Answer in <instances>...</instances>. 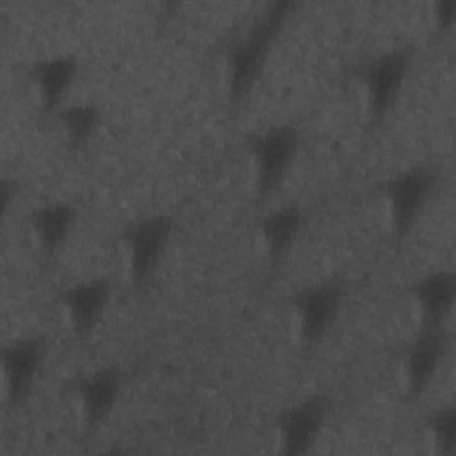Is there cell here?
<instances>
[{"mask_svg":"<svg viewBox=\"0 0 456 456\" xmlns=\"http://www.w3.org/2000/svg\"><path fill=\"white\" fill-rule=\"evenodd\" d=\"M297 7L292 0L267 4L226 46L224 86L233 105H240L258 84L269 55Z\"/></svg>","mask_w":456,"mask_h":456,"instance_id":"cell-1","label":"cell"},{"mask_svg":"<svg viewBox=\"0 0 456 456\" xmlns=\"http://www.w3.org/2000/svg\"><path fill=\"white\" fill-rule=\"evenodd\" d=\"M415 50L408 45L392 46L363 59L354 68L365 112L372 126H379L394 110L413 66Z\"/></svg>","mask_w":456,"mask_h":456,"instance_id":"cell-2","label":"cell"},{"mask_svg":"<svg viewBox=\"0 0 456 456\" xmlns=\"http://www.w3.org/2000/svg\"><path fill=\"white\" fill-rule=\"evenodd\" d=\"M436 183L438 171L426 162L401 167L379 183L387 223L395 240L404 239L419 223Z\"/></svg>","mask_w":456,"mask_h":456,"instance_id":"cell-3","label":"cell"},{"mask_svg":"<svg viewBox=\"0 0 456 456\" xmlns=\"http://www.w3.org/2000/svg\"><path fill=\"white\" fill-rule=\"evenodd\" d=\"M347 296L342 276H330L296 290L289 301L292 333L299 347L314 349L333 330Z\"/></svg>","mask_w":456,"mask_h":456,"instance_id":"cell-4","label":"cell"},{"mask_svg":"<svg viewBox=\"0 0 456 456\" xmlns=\"http://www.w3.org/2000/svg\"><path fill=\"white\" fill-rule=\"evenodd\" d=\"M253 189L256 198L273 196L287 180L301 148V130L294 123H273L248 135Z\"/></svg>","mask_w":456,"mask_h":456,"instance_id":"cell-5","label":"cell"},{"mask_svg":"<svg viewBox=\"0 0 456 456\" xmlns=\"http://www.w3.org/2000/svg\"><path fill=\"white\" fill-rule=\"evenodd\" d=\"M175 219L167 214H144L132 219L121 232L125 269L134 287L150 283L169 248Z\"/></svg>","mask_w":456,"mask_h":456,"instance_id":"cell-6","label":"cell"},{"mask_svg":"<svg viewBox=\"0 0 456 456\" xmlns=\"http://www.w3.org/2000/svg\"><path fill=\"white\" fill-rule=\"evenodd\" d=\"M331 411L333 397L326 392L303 395L281 408L274 422L278 452L285 456L308 454L319 442Z\"/></svg>","mask_w":456,"mask_h":456,"instance_id":"cell-7","label":"cell"},{"mask_svg":"<svg viewBox=\"0 0 456 456\" xmlns=\"http://www.w3.org/2000/svg\"><path fill=\"white\" fill-rule=\"evenodd\" d=\"M449 331L445 326H419L406 344L399 362L401 387L408 401H417L436 379L449 353Z\"/></svg>","mask_w":456,"mask_h":456,"instance_id":"cell-8","label":"cell"},{"mask_svg":"<svg viewBox=\"0 0 456 456\" xmlns=\"http://www.w3.org/2000/svg\"><path fill=\"white\" fill-rule=\"evenodd\" d=\"M2 383L9 406H20L34 390L46 360V338L25 333L2 346Z\"/></svg>","mask_w":456,"mask_h":456,"instance_id":"cell-9","label":"cell"},{"mask_svg":"<svg viewBox=\"0 0 456 456\" xmlns=\"http://www.w3.org/2000/svg\"><path fill=\"white\" fill-rule=\"evenodd\" d=\"M123 392V370L118 363H103L75 383L73 395L86 431L100 429L112 415Z\"/></svg>","mask_w":456,"mask_h":456,"instance_id":"cell-10","label":"cell"},{"mask_svg":"<svg viewBox=\"0 0 456 456\" xmlns=\"http://www.w3.org/2000/svg\"><path fill=\"white\" fill-rule=\"evenodd\" d=\"M114 296L109 276H89L68 283L59 292L62 317L75 337H87L103 319Z\"/></svg>","mask_w":456,"mask_h":456,"instance_id":"cell-11","label":"cell"},{"mask_svg":"<svg viewBox=\"0 0 456 456\" xmlns=\"http://www.w3.org/2000/svg\"><path fill=\"white\" fill-rule=\"evenodd\" d=\"M78 57L68 52L50 53L36 59L27 68V80L32 86L39 109L55 114L66 103L68 93L78 77Z\"/></svg>","mask_w":456,"mask_h":456,"instance_id":"cell-12","label":"cell"},{"mask_svg":"<svg viewBox=\"0 0 456 456\" xmlns=\"http://www.w3.org/2000/svg\"><path fill=\"white\" fill-rule=\"evenodd\" d=\"M408 296L419 326H445L456 301V276L451 269H431L417 276Z\"/></svg>","mask_w":456,"mask_h":456,"instance_id":"cell-13","label":"cell"},{"mask_svg":"<svg viewBox=\"0 0 456 456\" xmlns=\"http://www.w3.org/2000/svg\"><path fill=\"white\" fill-rule=\"evenodd\" d=\"M305 219V208L294 201L276 205L258 219L256 237L269 271L289 256L301 235Z\"/></svg>","mask_w":456,"mask_h":456,"instance_id":"cell-14","label":"cell"},{"mask_svg":"<svg viewBox=\"0 0 456 456\" xmlns=\"http://www.w3.org/2000/svg\"><path fill=\"white\" fill-rule=\"evenodd\" d=\"M78 219L77 207L68 200H46L27 212V228L45 256L59 253L73 233Z\"/></svg>","mask_w":456,"mask_h":456,"instance_id":"cell-15","label":"cell"},{"mask_svg":"<svg viewBox=\"0 0 456 456\" xmlns=\"http://www.w3.org/2000/svg\"><path fill=\"white\" fill-rule=\"evenodd\" d=\"M53 118L68 146L71 150H80L86 148L98 134L103 121V112L94 102L75 100L66 102L61 109H57Z\"/></svg>","mask_w":456,"mask_h":456,"instance_id":"cell-16","label":"cell"},{"mask_svg":"<svg viewBox=\"0 0 456 456\" xmlns=\"http://www.w3.org/2000/svg\"><path fill=\"white\" fill-rule=\"evenodd\" d=\"M426 435L431 451L440 456H452L456 449V410L452 403L435 406L426 417Z\"/></svg>","mask_w":456,"mask_h":456,"instance_id":"cell-17","label":"cell"},{"mask_svg":"<svg viewBox=\"0 0 456 456\" xmlns=\"http://www.w3.org/2000/svg\"><path fill=\"white\" fill-rule=\"evenodd\" d=\"M431 25L436 36L444 37L452 30L456 20V0H436L431 4Z\"/></svg>","mask_w":456,"mask_h":456,"instance_id":"cell-18","label":"cell"}]
</instances>
